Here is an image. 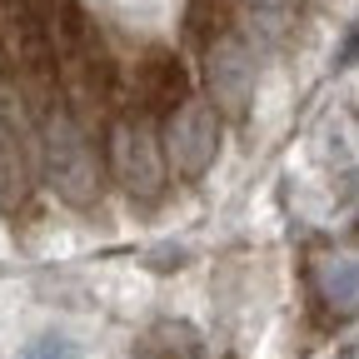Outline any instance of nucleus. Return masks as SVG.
Instances as JSON below:
<instances>
[{"label": "nucleus", "instance_id": "obj_4", "mask_svg": "<svg viewBox=\"0 0 359 359\" xmlns=\"http://www.w3.org/2000/svg\"><path fill=\"white\" fill-rule=\"evenodd\" d=\"M205 80H210V95H215L219 115H245L250 100H255V80H259V65L250 55V45L230 30L215 35L210 50H205Z\"/></svg>", "mask_w": 359, "mask_h": 359}, {"label": "nucleus", "instance_id": "obj_1", "mask_svg": "<svg viewBox=\"0 0 359 359\" xmlns=\"http://www.w3.org/2000/svg\"><path fill=\"white\" fill-rule=\"evenodd\" d=\"M45 175L70 205H95L100 200V155L90 145L85 125L70 110L45 115Z\"/></svg>", "mask_w": 359, "mask_h": 359}, {"label": "nucleus", "instance_id": "obj_8", "mask_svg": "<svg viewBox=\"0 0 359 359\" xmlns=\"http://www.w3.org/2000/svg\"><path fill=\"white\" fill-rule=\"evenodd\" d=\"M330 299H339V309H354V304H359V264H334Z\"/></svg>", "mask_w": 359, "mask_h": 359}, {"label": "nucleus", "instance_id": "obj_3", "mask_svg": "<svg viewBox=\"0 0 359 359\" xmlns=\"http://www.w3.org/2000/svg\"><path fill=\"white\" fill-rule=\"evenodd\" d=\"M215 155H219V110L185 100L165 125V165H175V175L195 180L215 165Z\"/></svg>", "mask_w": 359, "mask_h": 359}, {"label": "nucleus", "instance_id": "obj_6", "mask_svg": "<svg viewBox=\"0 0 359 359\" xmlns=\"http://www.w3.org/2000/svg\"><path fill=\"white\" fill-rule=\"evenodd\" d=\"M180 344H195V334L185 325H155L135 344V359H195V354H180Z\"/></svg>", "mask_w": 359, "mask_h": 359}, {"label": "nucleus", "instance_id": "obj_5", "mask_svg": "<svg viewBox=\"0 0 359 359\" xmlns=\"http://www.w3.org/2000/svg\"><path fill=\"white\" fill-rule=\"evenodd\" d=\"M135 105H140L145 120H170L180 105L190 100V75L185 65H180L170 50H155L140 60V70H135V85H130Z\"/></svg>", "mask_w": 359, "mask_h": 359}, {"label": "nucleus", "instance_id": "obj_2", "mask_svg": "<svg viewBox=\"0 0 359 359\" xmlns=\"http://www.w3.org/2000/svg\"><path fill=\"white\" fill-rule=\"evenodd\" d=\"M105 165L120 175V185L135 195V200H155L165 190V150H160V135L145 115H125L115 130H110V145H105Z\"/></svg>", "mask_w": 359, "mask_h": 359}, {"label": "nucleus", "instance_id": "obj_9", "mask_svg": "<svg viewBox=\"0 0 359 359\" xmlns=\"http://www.w3.org/2000/svg\"><path fill=\"white\" fill-rule=\"evenodd\" d=\"M25 359H80V349L70 339H60V334H45V339H35L25 349Z\"/></svg>", "mask_w": 359, "mask_h": 359}, {"label": "nucleus", "instance_id": "obj_7", "mask_svg": "<svg viewBox=\"0 0 359 359\" xmlns=\"http://www.w3.org/2000/svg\"><path fill=\"white\" fill-rule=\"evenodd\" d=\"M259 35H285L299 20V0H245Z\"/></svg>", "mask_w": 359, "mask_h": 359}]
</instances>
